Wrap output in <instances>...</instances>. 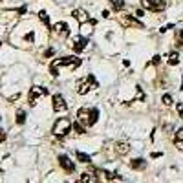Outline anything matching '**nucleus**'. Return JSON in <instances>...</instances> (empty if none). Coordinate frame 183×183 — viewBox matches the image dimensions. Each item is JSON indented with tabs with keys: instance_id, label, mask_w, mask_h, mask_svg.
<instances>
[{
	"instance_id": "nucleus-1",
	"label": "nucleus",
	"mask_w": 183,
	"mask_h": 183,
	"mask_svg": "<svg viewBox=\"0 0 183 183\" xmlns=\"http://www.w3.org/2000/svg\"><path fill=\"white\" fill-rule=\"evenodd\" d=\"M70 128H72V123H70V119L61 117V119H57V121H55V124H53V134H55V136H59V137H64V136L70 132Z\"/></svg>"
},
{
	"instance_id": "nucleus-2",
	"label": "nucleus",
	"mask_w": 183,
	"mask_h": 183,
	"mask_svg": "<svg viewBox=\"0 0 183 183\" xmlns=\"http://www.w3.org/2000/svg\"><path fill=\"white\" fill-rule=\"evenodd\" d=\"M117 20H119V24H121L123 28H139V29H143V24L137 20V17H132V15H121Z\"/></svg>"
},
{
	"instance_id": "nucleus-3",
	"label": "nucleus",
	"mask_w": 183,
	"mask_h": 183,
	"mask_svg": "<svg viewBox=\"0 0 183 183\" xmlns=\"http://www.w3.org/2000/svg\"><path fill=\"white\" fill-rule=\"evenodd\" d=\"M46 94H48V88H42V86H33V88L29 90V97H28V101H29V104L33 106V104L37 102V97L46 95Z\"/></svg>"
},
{
	"instance_id": "nucleus-4",
	"label": "nucleus",
	"mask_w": 183,
	"mask_h": 183,
	"mask_svg": "<svg viewBox=\"0 0 183 183\" xmlns=\"http://www.w3.org/2000/svg\"><path fill=\"white\" fill-rule=\"evenodd\" d=\"M92 86H95V79H94L92 75H88V77H86V81H82L81 84H79L77 94H79V95H86V94L92 90Z\"/></svg>"
},
{
	"instance_id": "nucleus-5",
	"label": "nucleus",
	"mask_w": 183,
	"mask_h": 183,
	"mask_svg": "<svg viewBox=\"0 0 183 183\" xmlns=\"http://www.w3.org/2000/svg\"><path fill=\"white\" fill-rule=\"evenodd\" d=\"M77 121L82 123L84 126H92V114H90L88 108H81L77 112Z\"/></svg>"
},
{
	"instance_id": "nucleus-6",
	"label": "nucleus",
	"mask_w": 183,
	"mask_h": 183,
	"mask_svg": "<svg viewBox=\"0 0 183 183\" xmlns=\"http://www.w3.org/2000/svg\"><path fill=\"white\" fill-rule=\"evenodd\" d=\"M66 108H68V104L64 101V97L61 94H55L53 95V110L55 112H66Z\"/></svg>"
},
{
	"instance_id": "nucleus-7",
	"label": "nucleus",
	"mask_w": 183,
	"mask_h": 183,
	"mask_svg": "<svg viewBox=\"0 0 183 183\" xmlns=\"http://www.w3.org/2000/svg\"><path fill=\"white\" fill-rule=\"evenodd\" d=\"M73 19L79 22V24H88L90 22V17H88V13L84 11V9H73Z\"/></svg>"
},
{
	"instance_id": "nucleus-8",
	"label": "nucleus",
	"mask_w": 183,
	"mask_h": 183,
	"mask_svg": "<svg viewBox=\"0 0 183 183\" xmlns=\"http://www.w3.org/2000/svg\"><path fill=\"white\" fill-rule=\"evenodd\" d=\"M59 165H61L66 172H73V170H75V165L70 161L68 156H61V158H59Z\"/></svg>"
},
{
	"instance_id": "nucleus-9",
	"label": "nucleus",
	"mask_w": 183,
	"mask_h": 183,
	"mask_svg": "<svg viewBox=\"0 0 183 183\" xmlns=\"http://www.w3.org/2000/svg\"><path fill=\"white\" fill-rule=\"evenodd\" d=\"M72 48H73V51H75V53H81L82 50L86 48V39H82V37H75Z\"/></svg>"
},
{
	"instance_id": "nucleus-10",
	"label": "nucleus",
	"mask_w": 183,
	"mask_h": 183,
	"mask_svg": "<svg viewBox=\"0 0 183 183\" xmlns=\"http://www.w3.org/2000/svg\"><path fill=\"white\" fill-rule=\"evenodd\" d=\"M53 31L55 33H59V35H62V37H66L70 31H68V24L66 22H57L55 26H53Z\"/></svg>"
},
{
	"instance_id": "nucleus-11",
	"label": "nucleus",
	"mask_w": 183,
	"mask_h": 183,
	"mask_svg": "<svg viewBox=\"0 0 183 183\" xmlns=\"http://www.w3.org/2000/svg\"><path fill=\"white\" fill-rule=\"evenodd\" d=\"M130 167H132L134 170H145V168H146V161H145V159H132V161H130Z\"/></svg>"
},
{
	"instance_id": "nucleus-12",
	"label": "nucleus",
	"mask_w": 183,
	"mask_h": 183,
	"mask_svg": "<svg viewBox=\"0 0 183 183\" xmlns=\"http://www.w3.org/2000/svg\"><path fill=\"white\" fill-rule=\"evenodd\" d=\"M79 181L81 183H95L97 181V178H95L94 172H86V174H82L81 178H79Z\"/></svg>"
},
{
	"instance_id": "nucleus-13",
	"label": "nucleus",
	"mask_w": 183,
	"mask_h": 183,
	"mask_svg": "<svg viewBox=\"0 0 183 183\" xmlns=\"http://www.w3.org/2000/svg\"><path fill=\"white\" fill-rule=\"evenodd\" d=\"M117 152H119L121 156H126V154L130 152V145H128V143H117Z\"/></svg>"
},
{
	"instance_id": "nucleus-14",
	"label": "nucleus",
	"mask_w": 183,
	"mask_h": 183,
	"mask_svg": "<svg viewBox=\"0 0 183 183\" xmlns=\"http://www.w3.org/2000/svg\"><path fill=\"white\" fill-rule=\"evenodd\" d=\"M167 7V2L165 0H154V13H159Z\"/></svg>"
},
{
	"instance_id": "nucleus-15",
	"label": "nucleus",
	"mask_w": 183,
	"mask_h": 183,
	"mask_svg": "<svg viewBox=\"0 0 183 183\" xmlns=\"http://www.w3.org/2000/svg\"><path fill=\"white\" fill-rule=\"evenodd\" d=\"M168 64H170V66L180 64V53H176V51H174V53H170V55H168Z\"/></svg>"
},
{
	"instance_id": "nucleus-16",
	"label": "nucleus",
	"mask_w": 183,
	"mask_h": 183,
	"mask_svg": "<svg viewBox=\"0 0 183 183\" xmlns=\"http://www.w3.org/2000/svg\"><path fill=\"white\" fill-rule=\"evenodd\" d=\"M75 156H77V159L81 163H90L92 159H90V156L88 154H84V152H75Z\"/></svg>"
},
{
	"instance_id": "nucleus-17",
	"label": "nucleus",
	"mask_w": 183,
	"mask_h": 183,
	"mask_svg": "<svg viewBox=\"0 0 183 183\" xmlns=\"http://www.w3.org/2000/svg\"><path fill=\"white\" fill-rule=\"evenodd\" d=\"M141 6L145 7V9L154 11V0H141Z\"/></svg>"
},
{
	"instance_id": "nucleus-18",
	"label": "nucleus",
	"mask_w": 183,
	"mask_h": 183,
	"mask_svg": "<svg viewBox=\"0 0 183 183\" xmlns=\"http://www.w3.org/2000/svg\"><path fill=\"white\" fill-rule=\"evenodd\" d=\"M110 2L114 4V9H115V11H121L123 7H124V2H123V0H110Z\"/></svg>"
},
{
	"instance_id": "nucleus-19",
	"label": "nucleus",
	"mask_w": 183,
	"mask_h": 183,
	"mask_svg": "<svg viewBox=\"0 0 183 183\" xmlns=\"http://www.w3.org/2000/svg\"><path fill=\"white\" fill-rule=\"evenodd\" d=\"M73 130L77 132V134H84V124L79 121H75V124H73Z\"/></svg>"
},
{
	"instance_id": "nucleus-20",
	"label": "nucleus",
	"mask_w": 183,
	"mask_h": 183,
	"mask_svg": "<svg viewBox=\"0 0 183 183\" xmlns=\"http://www.w3.org/2000/svg\"><path fill=\"white\" fill-rule=\"evenodd\" d=\"M161 102L165 104V106H170V104H172V97H170L168 94H165V95L161 97Z\"/></svg>"
},
{
	"instance_id": "nucleus-21",
	"label": "nucleus",
	"mask_w": 183,
	"mask_h": 183,
	"mask_svg": "<svg viewBox=\"0 0 183 183\" xmlns=\"http://www.w3.org/2000/svg\"><path fill=\"white\" fill-rule=\"evenodd\" d=\"M24 121H26V114L20 110V112L17 114V123H19V124H24Z\"/></svg>"
},
{
	"instance_id": "nucleus-22",
	"label": "nucleus",
	"mask_w": 183,
	"mask_h": 183,
	"mask_svg": "<svg viewBox=\"0 0 183 183\" xmlns=\"http://www.w3.org/2000/svg\"><path fill=\"white\" fill-rule=\"evenodd\" d=\"M90 114H92V124H95V123H97V115H99V112H97V108H94V110H90Z\"/></svg>"
},
{
	"instance_id": "nucleus-23",
	"label": "nucleus",
	"mask_w": 183,
	"mask_h": 183,
	"mask_svg": "<svg viewBox=\"0 0 183 183\" xmlns=\"http://www.w3.org/2000/svg\"><path fill=\"white\" fill-rule=\"evenodd\" d=\"M39 19H41L44 24H48V22H50V17H48V13H46V11H41V13H39Z\"/></svg>"
},
{
	"instance_id": "nucleus-24",
	"label": "nucleus",
	"mask_w": 183,
	"mask_h": 183,
	"mask_svg": "<svg viewBox=\"0 0 183 183\" xmlns=\"http://www.w3.org/2000/svg\"><path fill=\"white\" fill-rule=\"evenodd\" d=\"M174 143H176V148H178V150H181V152H183V139H176Z\"/></svg>"
},
{
	"instance_id": "nucleus-25",
	"label": "nucleus",
	"mask_w": 183,
	"mask_h": 183,
	"mask_svg": "<svg viewBox=\"0 0 183 183\" xmlns=\"http://www.w3.org/2000/svg\"><path fill=\"white\" fill-rule=\"evenodd\" d=\"M178 114H180V117L183 119V102H180V104H178Z\"/></svg>"
},
{
	"instance_id": "nucleus-26",
	"label": "nucleus",
	"mask_w": 183,
	"mask_h": 183,
	"mask_svg": "<svg viewBox=\"0 0 183 183\" xmlns=\"http://www.w3.org/2000/svg\"><path fill=\"white\" fill-rule=\"evenodd\" d=\"M159 62H161V57H159V55H156V57L152 59V64H159Z\"/></svg>"
},
{
	"instance_id": "nucleus-27",
	"label": "nucleus",
	"mask_w": 183,
	"mask_h": 183,
	"mask_svg": "<svg viewBox=\"0 0 183 183\" xmlns=\"http://www.w3.org/2000/svg\"><path fill=\"white\" fill-rule=\"evenodd\" d=\"M136 17H137V19H141V17H145V13H143V9H137V11H136Z\"/></svg>"
},
{
	"instance_id": "nucleus-28",
	"label": "nucleus",
	"mask_w": 183,
	"mask_h": 183,
	"mask_svg": "<svg viewBox=\"0 0 183 183\" xmlns=\"http://www.w3.org/2000/svg\"><path fill=\"white\" fill-rule=\"evenodd\" d=\"M176 139H183V128H181V130H178V134H176Z\"/></svg>"
},
{
	"instance_id": "nucleus-29",
	"label": "nucleus",
	"mask_w": 183,
	"mask_h": 183,
	"mask_svg": "<svg viewBox=\"0 0 183 183\" xmlns=\"http://www.w3.org/2000/svg\"><path fill=\"white\" fill-rule=\"evenodd\" d=\"M102 17H104V19H108V17H110V11H108V9H104V11H102Z\"/></svg>"
},
{
	"instance_id": "nucleus-30",
	"label": "nucleus",
	"mask_w": 183,
	"mask_h": 183,
	"mask_svg": "<svg viewBox=\"0 0 183 183\" xmlns=\"http://www.w3.org/2000/svg\"><path fill=\"white\" fill-rule=\"evenodd\" d=\"M4 137H6V136H4V132H2V130H0V143L4 141Z\"/></svg>"
}]
</instances>
